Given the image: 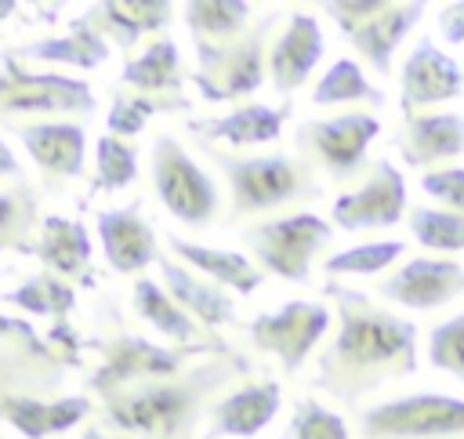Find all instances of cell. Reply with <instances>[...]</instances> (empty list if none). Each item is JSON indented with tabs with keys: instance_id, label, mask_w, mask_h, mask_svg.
<instances>
[{
	"instance_id": "obj_1",
	"label": "cell",
	"mask_w": 464,
	"mask_h": 439,
	"mask_svg": "<svg viewBox=\"0 0 464 439\" xmlns=\"http://www.w3.org/2000/svg\"><path fill=\"white\" fill-rule=\"evenodd\" d=\"M334 334L315 363V388L341 406H355L366 392L417 374V323L377 305L370 294L330 279L323 287Z\"/></svg>"
},
{
	"instance_id": "obj_2",
	"label": "cell",
	"mask_w": 464,
	"mask_h": 439,
	"mask_svg": "<svg viewBox=\"0 0 464 439\" xmlns=\"http://www.w3.org/2000/svg\"><path fill=\"white\" fill-rule=\"evenodd\" d=\"M250 374L254 363L239 348L207 356L174 377L102 395V428L127 439H196L210 406Z\"/></svg>"
},
{
	"instance_id": "obj_3",
	"label": "cell",
	"mask_w": 464,
	"mask_h": 439,
	"mask_svg": "<svg viewBox=\"0 0 464 439\" xmlns=\"http://www.w3.org/2000/svg\"><path fill=\"white\" fill-rule=\"evenodd\" d=\"M232 192V214H268L323 196L319 171L297 152H228L203 145Z\"/></svg>"
},
{
	"instance_id": "obj_4",
	"label": "cell",
	"mask_w": 464,
	"mask_h": 439,
	"mask_svg": "<svg viewBox=\"0 0 464 439\" xmlns=\"http://www.w3.org/2000/svg\"><path fill=\"white\" fill-rule=\"evenodd\" d=\"M232 345H199V348H178V345H160V341H149L127 327H109V330H98L94 337H83V352H94L98 363L94 370L87 374V388L102 395L109 392H120V388H130V385H141V381H160V377H174L181 370L192 366V359H207V356H218V352H228Z\"/></svg>"
},
{
	"instance_id": "obj_5",
	"label": "cell",
	"mask_w": 464,
	"mask_h": 439,
	"mask_svg": "<svg viewBox=\"0 0 464 439\" xmlns=\"http://www.w3.org/2000/svg\"><path fill=\"white\" fill-rule=\"evenodd\" d=\"M283 22V11H272L257 18L243 36L225 44H192L196 47V69L188 73V83L199 91L203 102H239L261 91L268 80V44Z\"/></svg>"
},
{
	"instance_id": "obj_6",
	"label": "cell",
	"mask_w": 464,
	"mask_h": 439,
	"mask_svg": "<svg viewBox=\"0 0 464 439\" xmlns=\"http://www.w3.org/2000/svg\"><path fill=\"white\" fill-rule=\"evenodd\" d=\"M239 239L246 247V258L261 272H272L286 283L308 287L312 261L330 247L334 225L312 210H294V214H279V218L246 225Z\"/></svg>"
},
{
	"instance_id": "obj_7",
	"label": "cell",
	"mask_w": 464,
	"mask_h": 439,
	"mask_svg": "<svg viewBox=\"0 0 464 439\" xmlns=\"http://www.w3.org/2000/svg\"><path fill=\"white\" fill-rule=\"evenodd\" d=\"M98 109L94 91L80 76L40 73L4 51L0 65V116H36V120H83Z\"/></svg>"
},
{
	"instance_id": "obj_8",
	"label": "cell",
	"mask_w": 464,
	"mask_h": 439,
	"mask_svg": "<svg viewBox=\"0 0 464 439\" xmlns=\"http://www.w3.org/2000/svg\"><path fill=\"white\" fill-rule=\"evenodd\" d=\"M69 370L76 366L47 341V334L14 312H0V399H54L65 388Z\"/></svg>"
},
{
	"instance_id": "obj_9",
	"label": "cell",
	"mask_w": 464,
	"mask_h": 439,
	"mask_svg": "<svg viewBox=\"0 0 464 439\" xmlns=\"http://www.w3.org/2000/svg\"><path fill=\"white\" fill-rule=\"evenodd\" d=\"M149 174H152L156 200L174 221L188 229H207L218 218L221 196H218L214 178L192 160V152L174 134H160L152 141Z\"/></svg>"
},
{
	"instance_id": "obj_10",
	"label": "cell",
	"mask_w": 464,
	"mask_h": 439,
	"mask_svg": "<svg viewBox=\"0 0 464 439\" xmlns=\"http://www.w3.org/2000/svg\"><path fill=\"white\" fill-rule=\"evenodd\" d=\"M359 439H464V399L406 392L359 410Z\"/></svg>"
},
{
	"instance_id": "obj_11",
	"label": "cell",
	"mask_w": 464,
	"mask_h": 439,
	"mask_svg": "<svg viewBox=\"0 0 464 439\" xmlns=\"http://www.w3.org/2000/svg\"><path fill=\"white\" fill-rule=\"evenodd\" d=\"M381 134L373 112H337L323 120H304L294 131V149L330 181H352L366 171V152Z\"/></svg>"
},
{
	"instance_id": "obj_12",
	"label": "cell",
	"mask_w": 464,
	"mask_h": 439,
	"mask_svg": "<svg viewBox=\"0 0 464 439\" xmlns=\"http://www.w3.org/2000/svg\"><path fill=\"white\" fill-rule=\"evenodd\" d=\"M334 312L326 301L294 298L272 312H261L246 323V345L261 356H276L286 374H297L319 341L330 334Z\"/></svg>"
},
{
	"instance_id": "obj_13",
	"label": "cell",
	"mask_w": 464,
	"mask_h": 439,
	"mask_svg": "<svg viewBox=\"0 0 464 439\" xmlns=\"http://www.w3.org/2000/svg\"><path fill=\"white\" fill-rule=\"evenodd\" d=\"M406 174L392 160H377L366 167L362 181L341 192L330 207V225L341 232H377L392 229L406 218Z\"/></svg>"
},
{
	"instance_id": "obj_14",
	"label": "cell",
	"mask_w": 464,
	"mask_h": 439,
	"mask_svg": "<svg viewBox=\"0 0 464 439\" xmlns=\"http://www.w3.org/2000/svg\"><path fill=\"white\" fill-rule=\"evenodd\" d=\"M377 294L399 308L431 312L464 294V265L453 258H435V254L410 258L377 283Z\"/></svg>"
},
{
	"instance_id": "obj_15",
	"label": "cell",
	"mask_w": 464,
	"mask_h": 439,
	"mask_svg": "<svg viewBox=\"0 0 464 439\" xmlns=\"http://www.w3.org/2000/svg\"><path fill=\"white\" fill-rule=\"evenodd\" d=\"M464 94V65L446 54L435 40H417L399 69V105L402 112H424Z\"/></svg>"
},
{
	"instance_id": "obj_16",
	"label": "cell",
	"mask_w": 464,
	"mask_h": 439,
	"mask_svg": "<svg viewBox=\"0 0 464 439\" xmlns=\"http://www.w3.org/2000/svg\"><path fill=\"white\" fill-rule=\"evenodd\" d=\"M323 51H326V40H323L319 18H312L304 11L283 15V22L268 44V80H272L276 94L290 98L294 91H301L308 83V76L315 73Z\"/></svg>"
},
{
	"instance_id": "obj_17",
	"label": "cell",
	"mask_w": 464,
	"mask_h": 439,
	"mask_svg": "<svg viewBox=\"0 0 464 439\" xmlns=\"http://www.w3.org/2000/svg\"><path fill=\"white\" fill-rule=\"evenodd\" d=\"M22 149L47 181H76L87 171V131L80 120H22Z\"/></svg>"
},
{
	"instance_id": "obj_18",
	"label": "cell",
	"mask_w": 464,
	"mask_h": 439,
	"mask_svg": "<svg viewBox=\"0 0 464 439\" xmlns=\"http://www.w3.org/2000/svg\"><path fill=\"white\" fill-rule=\"evenodd\" d=\"M424 11H428V7H424L420 0H410V4H406V0H381L366 18H359L355 25L341 29V33H344V40L352 44V51H355L373 73L388 76L399 44L420 25Z\"/></svg>"
},
{
	"instance_id": "obj_19",
	"label": "cell",
	"mask_w": 464,
	"mask_h": 439,
	"mask_svg": "<svg viewBox=\"0 0 464 439\" xmlns=\"http://www.w3.org/2000/svg\"><path fill=\"white\" fill-rule=\"evenodd\" d=\"M290 102L283 105H268V102H243L228 112L218 116H203V120H188L185 131L199 141V145H228L232 149H250V145H272L279 141L286 120H290Z\"/></svg>"
},
{
	"instance_id": "obj_20",
	"label": "cell",
	"mask_w": 464,
	"mask_h": 439,
	"mask_svg": "<svg viewBox=\"0 0 464 439\" xmlns=\"http://www.w3.org/2000/svg\"><path fill=\"white\" fill-rule=\"evenodd\" d=\"M395 149L406 167L417 171L446 167V160L464 156V112H450V109L402 112V123L395 131Z\"/></svg>"
},
{
	"instance_id": "obj_21",
	"label": "cell",
	"mask_w": 464,
	"mask_h": 439,
	"mask_svg": "<svg viewBox=\"0 0 464 439\" xmlns=\"http://www.w3.org/2000/svg\"><path fill=\"white\" fill-rule=\"evenodd\" d=\"M283 406V388L276 377L232 385L207 414V439H250L265 432Z\"/></svg>"
},
{
	"instance_id": "obj_22",
	"label": "cell",
	"mask_w": 464,
	"mask_h": 439,
	"mask_svg": "<svg viewBox=\"0 0 464 439\" xmlns=\"http://www.w3.org/2000/svg\"><path fill=\"white\" fill-rule=\"evenodd\" d=\"M94 229H98V239H102L105 265H109L112 272L134 276V272H145L149 265H156V258H160V239H156V229H152V221L141 214L138 203L98 210V214H94Z\"/></svg>"
},
{
	"instance_id": "obj_23",
	"label": "cell",
	"mask_w": 464,
	"mask_h": 439,
	"mask_svg": "<svg viewBox=\"0 0 464 439\" xmlns=\"http://www.w3.org/2000/svg\"><path fill=\"white\" fill-rule=\"evenodd\" d=\"M83 18L94 25V33L120 51H130L145 36H163V29L174 22V4L167 0H102L83 11Z\"/></svg>"
},
{
	"instance_id": "obj_24",
	"label": "cell",
	"mask_w": 464,
	"mask_h": 439,
	"mask_svg": "<svg viewBox=\"0 0 464 439\" xmlns=\"http://www.w3.org/2000/svg\"><path fill=\"white\" fill-rule=\"evenodd\" d=\"M33 258L44 261V272H54L62 279L76 283H94L91 276V258H94V243L83 221L65 218V214H44L36 243L29 250Z\"/></svg>"
},
{
	"instance_id": "obj_25",
	"label": "cell",
	"mask_w": 464,
	"mask_h": 439,
	"mask_svg": "<svg viewBox=\"0 0 464 439\" xmlns=\"http://www.w3.org/2000/svg\"><path fill=\"white\" fill-rule=\"evenodd\" d=\"M130 308H134V316H138L141 323H149L167 345H178V348H199V345L221 348V345H228L225 337L203 330V327L163 290V283H156V279H149V276H138V279H134V287H130Z\"/></svg>"
},
{
	"instance_id": "obj_26",
	"label": "cell",
	"mask_w": 464,
	"mask_h": 439,
	"mask_svg": "<svg viewBox=\"0 0 464 439\" xmlns=\"http://www.w3.org/2000/svg\"><path fill=\"white\" fill-rule=\"evenodd\" d=\"M94 410L91 395H54V399H36V395H11L0 399V421L14 428L22 439H51L62 432H72L80 421H87Z\"/></svg>"
},
{
	"instance_id": "obj_27",
	"label": "cell",
	"mask_w": 464,
	"mask_h": 439,
	"mask_svg": "<svg viewBox=\"0 0 464 439\" xmlns=\"http://www.w3.org/2000/svg\"><path fill=\"white\" fill-rule=\"evenodd\" d=\"M160 265V276H163V290L203 327V330H221V327H232L236 323V301L228 290L214 287L210 279L196 276L192 268H185L181 261H174L170 254H160L156 258Z\"/></svg>"
},
{
	"instance_id": "obj_28",
	"label": "cell",
	"mask_w": 464,
	"mask_h": 439,
	"mask_svg": "<svg viewBox=\"0 0 464 439\" xmlns=\"http://www.w3.org/2000/svg\"><path fill=\"white\" fill-rule=\"evenodd\" d=\"M167 247H170V258L181 261L185 268H192L196 276L210 279L214 287L221 290H232V294H254L265 276L261 268L243 254V250H225V247H207V243H196V239H185V236H167Z\"/></svg>"
},
{
	"instance_id": "obj_29",
	"label": "cell",
	"mask_w": 464,
	"mask_h": 439,
	"mask_svg": "<svg viewBox=\"0 0 464 439\" xmlns=\"http://www.w3.org/2000/svg\"><path fill=\"white\" fill-rule=\"evenodd\" d=\"M109 51H112V47L94 33V25H91L83 15H76V18L69 22V29L58 33V36H40V40H29V44H22V47H11V54H14L18 62L69 65V69H83V73L105 65V62H109Z\"/></svg>"
},
{
	"instance_id": "obj_30",
	"label": "cell",
	"mask_w": 464,
	"mask_h": 439,
	"mask_svg": "<svg viewBox=\"0 0 464 439\" xmlns=\"http://www.w3.org/2000/svg\"><path fill=\"white\" fill-rule=\"evenodd\" d=\"M188 73L181 69V51L170 36H156L141 54L123 62L120 73V87L134 91V94H149V98H185Z\"/></svg>"
},
{
	"instance_id": "obj_31",
	"label": "cell",
	"mask_w": 464,
	"mask_h": 439,
	"mask_svg": "<svg viewBox=\"0 0 464 439\" xmlns=\"http://www.w3.org/2000/svg\"><path fill=\"white\" fill-rule=\"evenodd\" d=\"M181 18L196 44H225L254 25V4L246 0H188Z\"/></svg>"
},
{
	"instance_id": "obj_32",
	"label": "cell",
	"mask_w": 464,
	"mask_h": 439,
	"mask_svg": "<svg viewBox=\"0 0 464 439\" xmlns=\"http://www.w3.org/2000/svg\"><path fill=\"white\" fill-rule=\"evenodd\" d=\"M4 305H14L25 316H40L47 323H69L72 308H76V287L54 272H36L25 283L11 287L0 294Z\"/></svg>"
},
{
	"instance_id": "obj_33",
	"label": "cell",
	"mask_w": 464,
	"mask_h": 439,
	"mask_svg": "<svg viewBox=\"0 0 464 439\" xmlns=\"http://www.w3.org/2000/svg\"><path fill=\"white\" fill-rule=\"evenodd\" d=\"M315 109H337V105H384V91L362 73L355 58H337L312 87Z\"/></svg>"
},
{
	"instance_id": "obj_34",
	"label": "cell",
	"mask_w": 464,
	"mask_h": 439,
	"mask_svg": "<svg viewBox=\"0 0 464 439\" xmlns=\"http://www.w3.org/2000/svg\"><path fill=\"white\" fill-rule=\"evenodd\" d=\"M40 196L33 185L18 181L11 189H0V254H29L40 232Z\"/></svg>"
},
{
	"instance_id": "obj_35",
	"label": "cell",
	"mask_w": 464,
	"mask_h": 439,
	"mask_svg": "<svg viewBox=\"0 0 464 439\" xmlns=\"http://www.w3.org/2000/svg\"><path fill=\"white\" fill-rule=\"evenodd\" d=\"M188 105H192L188 98H149V94H134V91H116L109 102V112H105V134L134 141L152 116L188 112Z\"/></svg>"
},
{
	"instance_id": "obj_36",
	"label": "cell",
	"mask_w": 464,
	"mask_h": 439,
	"mask_svg": "<svg viewBox=\"0 0 464 439\" xmlns=\"http://www.w3.org/2000/svg\"><path fill=\"white\" fill-rule=\"evenodd\" d=\"M406 254V239H366V243H352L344 250H334L323 258V272L326 276H377L388 272L399 258Z\"/></svg>"
},
{
	"instance_id": "obj_37",
	"label": "cell",
	"mask_w": 464,
	"mask_h": 439,
	"mask_svg": "<svg viewBox=\"0 0 464 439\" xmlns=\"http://www.w3.org/2000/svg\"><path fill=\"white\" fill-rule=\"evenodd\" d=\"M406 225L410 236L431 250L435 258H450V254H464V218L442 207H410L406 210Z\"/></svg>"
},
{
	"instance_id": "obj_38",
	"label": "cell",
	"mask_w": 464,
	"mask_h": 439,
	"mask_svg": "<svg viewBox=\"0 0 464 439\" xmlns=\"http://www.w3.org/2000/svg\"><path fill=\"white\" fill-rule=\"evenodd\" d=\"M138 178V145L102 134L94 141V181L91 192H120Z\"/></svg>"
},
{
	"instance_id": "obj_39",
	"label": "cell",
	"mask_w": 464,
	"mask_h": 439,
	"mask_svg": "<svg viewBox=\"0 0 464 439\" xmlns=\"http://www.w3.org/2000/svg\"><path fill=\"white\" fill-rule=\"evenodd\" d=\"M279 439H352L344 417L330 406H323L319 399H297L290 410V421L283 424Z\"/></svg>"
},
{
	"instance_id": "obj_40",
	"label": "cell",
	"mask_w": 464,
	"mask_h": 439,
	"mask_svg": "<svg viewBox=\"0 0 464 439\" xmlns=\"http://www.w3.org/2000/svg\"><path fill=\"white\" fill-rule=\"evenodd\" d=\"M428 363L464 385V308L428 330Z\"/></svg>"
},
{
	"instance_id": "obj_41",
	"label": "cell",
	"mask_w": 464,
	"mask_h": 439,
	"mask_svg": "<svg viewBox=\"0 0 464 439\" xmlns=\"http://www.w3.org/2000/svg\"><path fill=\"white\" fill-rule=\"evenodd\" d=\"M420 192H424L428 200H435V207L453 210V214L464 218V167L446 163V167L424 171V174H420Z\"/></svg>"
},
{
	"instance_id": "obj_42",
	"label": "cell",
	"mask_w": 464,
	"mask_h": 439,
	"mask_svg": "<svg viewBox=\"0 0 464 439\" xmlns=\"http://www.w3.org/2000/svg\"><path fill=\"white\" fill-rule=\"evenodd\" d=\"M439 36L442 44H453V47H464V0H453V4H442L439 15Z\"/></svg>"
},
{
	"instance_id": "obj_43",
	"label": "cell",
	"mask_w": 464,
	"mask_h": 439,
	"mask_svg": "<svg viewBox=\"0 0 464 439\" xmlns=\"http://www.w3.org/2000/svg\"><path fill=\"white\" fill-rule=\"evenodd\" d=\"M0 178H14V181H22V163L14 160V149L0 138Z\"/></svg>"
},
{
	"instance_id": "obj_44",
	"label": "cell",
	"mask_w": 464,
	"mask_h": 439,
	"mask_svg": "<svg viewBox=\"0 0 464 439\" xmlns=\"http://www.w3.org/2000/svg\"><path fill=\"white\" fill-rule=\"evenodd\" d=\"M80 439H127V435H116V432H109V428H102V424H91V428H83Z\"/></svg>"
},
{
	"instance_id": "obj_45",
	"label": "cell",
	"mask_w": 464,
	"mask_h": 439,
	"mask_svg": "<svg viewBox=\"0 0 464 439\" xmlns=\"http://www.w3.org/2000/svg\"><path fill=\"white\" fill-rule=\"evenodd\" d=\"M14 11H18V4H14V0H0V22H4V18H11Z\"/></svg>"
}]
</instances>
